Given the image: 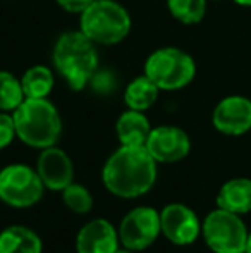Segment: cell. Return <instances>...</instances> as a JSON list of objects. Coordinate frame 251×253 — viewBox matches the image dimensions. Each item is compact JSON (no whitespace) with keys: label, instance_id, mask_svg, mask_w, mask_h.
<instances>
[{"label":"cell","instance_id":"1","mask_svg":"<svg viewBox=\"0 0 251 253\" xmlns=\"http://www.w3.org/2000/svg\"><path fill=\"white\" fill-rule=\"evenodd\" d=\"M157 179V160L146 147L122 145L107 159L102 170L105 188L115 197L136 198L148 193Z\"/></svg>","mask_w":251,"mask_h":253},{"label":"cell","instance_id":"2","mask_svg":"<svg viewBox=\"0 0 251 253\" xmlns=\"http://www.w3.org/2000/svg\"><path fill=\"white\" fill-rule=\"evenodd\" d=\"M54 66L71 90L79 91L95 78L98 52L83 31H67L59 37L54 47Z\"/></svg>","mask_w":251,"mask_h":253},{"label":"cell","instance_id":"3","mask_svg":"<svg viewBox=\"0 0 251 253\" xmlns=\"http://www.w3.org/2000/svg\"><path fill=\"white\" fill-rule=\"evenodd\" d=\"M12 117L17 138L28 147L43 150L54 147L61 138V114L48 98H24Z\"/></svg>","mask_w":251,"mask_h":253},{"label":"cell","instance_id":"4","mask_svg":"<svg viewBox=\"0 0 251 253\" xmlns=\"http://www.w3.org/2000/svg\"><path fill=\"white\" fill-rule=\"evenodd\" d=\"M79 30L95 45H117L129 35L131 16L115 0H95L81 14Z\"/></svg>","mask_w":251,"mask_h":253},{"label":"cell","instance_id":"5","mask_svg":"<svg viewBox=\"0 0 251 253\" xmlns=\"http://www.w3.org/2000/svg\"><path fill=\"white\" fill-rule=\"evenodd\" d=\"M144 76H148L160 91H176L186 88L196 76V62L178 47H162L151 52L144 62Z\"/></svg>","mask_w":251,"mask_h":253},{"label":"cell","instance_id":"6","mask_svg":"<svg viewBox=\"0 0 251 253\" xmlns=\"http://www.w3.org/2000/svg\"><path fill=\"white\" fill-rule=\"evenodd\" d=\"M205 243L215 253H245L248 229L243 219L234 212L220 207L210 212L201 224Z\"/></svg>","mask_w":251,"mask_h":253},{"label":"cell","instance_id":"7","mask_svg":"<svg viewBox=\"0 0 251 253\" xmlns=\"http://www.w3.org/2000/svg\"><path fill=\"white\" fill-rule=\"evenodd\" d=\"M43 181L36 169L12 164L0 170V200L16 209H26L40 202L43 195Z\"/></svg>","mask_w":251,"mask_h":253},{"label":"cell","instance_id":"8","mask_svg":"<svg viewBox=\"0 0 251 253\" xmlns=\"http://www.w3.org/2000/svg\"><path fill=\"white\" fill-rule=\"evenodd\" d=\"M122 247L133 252H141L151 247L160 229V213L151 207H136L121 220L117 229Z\"/></svg>","mask_w":251,"mask_h":253},{"label":"cell","instance_id":"9","mask_svg":"<svg viewBox=\"0 0 251 253\" xmlns=\"http://www.w3.org/2000/svg\"><path fill=\"white\" fill-rule=\"evenodd\" d=\"M212 124L222 134L241 136L251 131V100L243 95H229L215 105Z\"/></svg>","mask_w":251,"mask_h":253},{"label":"cell","instance_id":"10","mask_svg":"<svg viewBox=\"0 0 251 253\" xmlns=\"http://www.w3.org/2000/svg\"><path fill=\"white\" fill-rule=\"evenodd\" d=\"M144 147L157 162L174 164L188 157L191 140L188 133L178 126H157L151 127Z\"/></svg>","mask_w":251,"mask_h":253},{"label":"cell","instance_id":"11","mask_svg":"<svg viewBox=\"0 0 251 253\" xmlns=\"http://www.w3.org/2000/svg\"><path fill=\"white\" fill-rule=\"evenodd\" d=\"M160 229L171 243L184 247L194 243L201 233L196 213L182 203H171L160 212Z\"/></svg>","mask_w":251,"mask_h":253},{"label":"cell","instance_id":"12","mask_svg":"<svg viewBox=\"0 0 251 253\" xmlns=\"http://www.w3.org/2000/svg\"><path fill=\"white\" fill-rule=\"evenodd\" d=\"M36 172L45 188L62 191L74 179V166L66 152L54 147L43 148L36 160Z\"/></svg>","mask_w":251,"mask_h":253},{"label":"cell","instance_id":"13","mask_svg":"<svg viewBox=\"0 0 251 253\" xmlns=\"http://www.w3.org/2000/svg\"><path fill=\"white\" fill-rule=\"evenodd\" d=\"M119 250V233L108 220L93 219L84 224L76 236L77 253H115Z\"/></svg>","mask_w":251,"mask_h":253},{"label":"cell","instance_id":"14","mask_svg":"<svg viewBox=\"0 0 251 253\" xmlns=\"http://www.w3.org/2000/svg\"><path fill=\"white\" fill-rule=\"evenodd\" d=\"M150 121L141 110L127 109L122 112L115 124V133L121 141V145L126 147H144L146 140L150 136Z\"/></svg>","mask_w":251,"mask_h":253},{"label":"cell","instance_id":"15","mask_svg":"<svg viewBox=\"0 0 251 253\" xmlns=\"http://www.w3.org/2000/svg\"><path fill=\"white\" fill-rule=\"evenodd\" d=\"M217 207L238 215L251 212V179L234 177L222 184L217 195Z\"/></svg>","mask_w":251,"mask_h":253},{"label":"cell","instance_id":"16","mask_svg":"<svg viewBox=\"0 0 251 253\" xmlns=\"http://www.w3.org/2000/svg\"><path fill=\"white\" fill-rule=\"evenodd\" d=\"M43 243L35 231L10 226L0 233V253H41Z\"/></svg>","mask_w":251,"mask_h":253},{"label":"cell","instance_id":"17","mask_svg":"<svg viewBox=\"0 0 251 253\" xmlns=\"http://www.w3.org/2000/svg\"><path fill=\"white\" fill-rule=\"evenodd\" d=\"M160 88L153 83L148 76H138L126 86L124 91V102L127 109L133 110H148L158 98Z\"/></svg>","mask_w":251,"mask_h":253},{"label":"cell","instance_id":"18","mask_svg":"<svg viewBox=\"0 0 251 253\" xmlns=\"http://www.w3.org/2000/svg\"><path fill=\"white\" fill-rule=\"evenodd\" d=\"M21 86L26 98H47L54 90V73L47 66H33L23 74Z\"/></svg>","mask_w":251,"mask_h":253},{"label":"cell","instance_id":"19","mask_svg":"<svg viewBox=\"0 0 251 253\" xmlns=\"http://www.w3.org/2000/svg\"><path fill=\"white\" fill-rule=\"evenodd\" d=\"M167 9L182 24H198L207 16V0H167Z\"/></svg>","mask_w":251,"mask_h":253},{"label":"cell","instance_id":"20","mask_svg":"<svg viewBox=\"0 0 251 253\" xmlns=\"http://www.w3.org/2000/svg\"><path fill=\"white\" fill-rule=\"evenodd\" d=\"M24 91L21 80H17L9 71H0V110L14 112L24 100Z\"/></svg>","mask_w":251,"mask_h":253},{"label":"cell","instance_id":"21","mask_svg":"<svg viewBox=\"0 0 251 253\" xmlns=\"http://www.w3.org/2000/svg\"><path fill=\"white\" fill-rule=\"evenodd\" d=\"M62 200L67 209L76 213H88L93 209V197L84 186L71 183L62 190Z\"/></svg>","mask_w":251,"mask_h":253},{"label":"cell","instance_id":"22","mask_svg":"<svg viewBox=\"0 0 251 253\" xmlns=\"http://www.w3.org/2000/svg\"><path fill=\"white\" fill-rule=\"evenodd\" d=\"M16 136V124H14L12 114L0 110V150L9 147Z\"/></svg>","mask_w":251,"mask_h":253},{"label":"cell","instance_id":"23","mask_svg":"<svg viewBox=\"0 0 251 253\" xmlns=\"http://www.w3.org/2000/svg\"><path fill=\"white\" fill-rule=\"evenodd\" d=\"M59 7H62L66 12L71 14H83L95 0H55Z\"/></svg>","mask_w":251,"mask_h":253},{"label":"cell","instance_id":"24","mask_svg":"<svg viewBox=\"0 0 251 253\" xmlns=\"http://www.w3.org/2000/svg\"><path fill=\"white\" fill-rule=\"evenodd\" d=\"M234 3H238V5L241 7H251V0H232Z\"/></svg>","mask_w":251,"mask_h":253},{"label":"cell","instance_id":"25","mask_svg":"<svg viewBox=\"0 0 251 253\" xmlns=\"http://www.w3.org/2000/svg\"><path fill=\"white\" fill-rule=\"evenodd\" d=\"M245 253H251V233H248V241H246V252Z\"/></svg>","mask_w":251,"mask_h":253},{"label":"cell","instance_id":"26","mask_svg":"<svg viewBox=\"0 0 251 253\" xmlns=\"http://www.w3.org/2000/svg\"><path fill=\"white\" fill-rule=\"evenodd\" d=\"M115 253H134V252H133V250H129V248H126V247H124V248H119V250L115 252Z\"/></svg>","mask_w":251,"mask_h":253},{"label":"cell","instance_id":"27","mask_svg":"<svg viewBox=\"0 0 251 253\" xmlns=\"http://www.w3.org/2000/svg\"><path fill=\"white\" fill-rule=\"evenodd\" d=\"M215 2H218V0H215Z\"/></svg>","mask_w":251,"mask_h":253}]
</instances>
